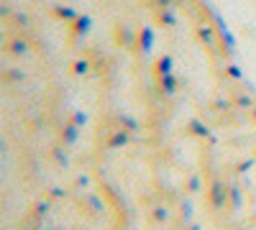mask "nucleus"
Segmentation results:
<instances>
[]
</instances>
